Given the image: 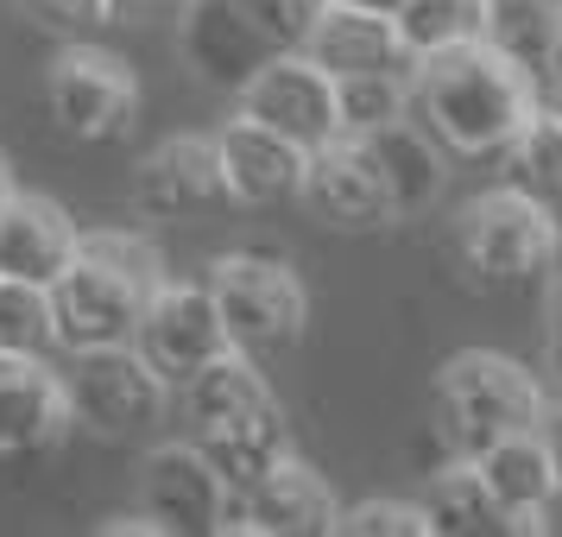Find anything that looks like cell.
Listing matches in <instances>:
<instances>
[{
    "label": "cell",
    "instance_id": "6da1fadb",
    "mask_svg": "<svg viewBox=\"0 0 562 537\" xmlns=\"http://www.w3.org/2000/svg\"><path fill=\"white\" fill-rule=\"evenodd\" d=\"M537 108V77L512 64L493 38H461L411 57V114L436 133L442 153L499 158Z\"/></svg>",
    "mask_w": 562,
    "mask_h": 537
},
{
    "label": "cell",
    "instance_id": "7a4b0ae2",
    "mask_svg": "<svg viewBox=\"0 0 562 537\" xmlns=\"http://www.w3.org/2000/svg\"><path fill=\"white\" fill-rule=\"evenodd\" d=\"M171 279L153 234L139 228H89L77 234V254L52 284L57 348H102L133 342L153 291Z\"/></svg>",
    "mask_w": 562,
    "mask_h": 537
},
{
    "label": "cell",
    "instance_id": "f35d334b",
    "mask_svg": "<svg viewBox=\"0 0 562 537\" xmlns=\"http://www.w3.org/2000/svg\"><path fill=\"white\" fill-rule=\"evenodd\" d=\"M550 108H557V121H562V82H557V96H550Z\"/></svg>",
    "mask_w": 562,
    "mask_h": 537
},
{
    "label": "cell",
    "instance_id": "30bf717a",
    "mask_svg": "<svg viewBox=\"0 0 562 537\" xmlns=\"http://www.w3.org/2000/svg\"><path fill=\"white\" fill-rule=\"evenodd\" d=\"M228 506V481L209 468L196 443H158L139 468V512L158 525V537H215Z\"/></svg>",
    "mask_w": 562,
    "mask_h": 537
},
{
    "label": "cell",
    "instance_id": "277c9868",
    "mask_svg": "<svg viewBox=\"0 0 562 537\" xmlns=\"http://www.w3.org/2000/svg\"><path fill=\"white\" fill-rule=\"evenodd\" d=\"M562 254V222L550 197H537L525 183H493L481 197H468L456 215V259L474 284L518 291L537 284Z\"/></svg>",
    "mask_w": 562,
    "mask_h": 537
},
{
    "label": "cell",
    "instance_id": "d590c367",
    "mask_svg": "<svg viewBox=\"0 0 562 537\" xmlns=\"http://www.w3.org/2000/svg\"><path fill=\"white\" fill-rule=\"evenodd\" d=\"M13 190H20V183H13V165H7V153H0V203H7Z\"/></svg>",
    "mask_w": 562,
    "mask_h": 537
},
{
    "label": "cell",
    "instance_id": "e0dca14e",
    "mask_svg": "<svg viewBox=\"0 0 562 537\" xmlns=\"http://www.w3.org/2000/svg\"><path fill=\"white\" fill-rule=\"evenodd\" d=\"M178 52L203 89L240 96L254 82V70L272 57V45L247 26V13L234 0H190L178 13Z\"/></svg>",
    "mask_w": 562,
    "mask_h": 537
},
{
    "label": "cell",
    "instance_id": "ba28073f",
    "mask_svg": "<svg viewBox=\"0 0 562 537\" xmlns=\"http://www.w3.org/2000/svg\"><path fill=\"white\" fill-rule=\"evenodd\" d=\"M133 348L153 360L158 373L171 385H183L196 367H209L215 355H228L234 335L222 323V304L209 284H183V279H165L153 291V304L133 329Z\"/></svg>",
    "mask_w": 562,
    "mask_h": 537
},
{
    "label": "cell",
    "instance_id": "f1b7e54d",
    "mask_svg": "<svg viewBox=\"0 0 562 537\" xmlns=\"http://www.w3.org/2000/svg\"><path fill=\"white\" fill-rule=\"evenodd\" d=\"M341 537H430V518L417 500H355L335 512Z\"/></svg>",
    "mask_w": 562,
    "mask_h": 537
},
{
    "label": "cell",
    "instance_id": "603a6c76",
    "mask_svg": "<svg viewBox=\"0 0 562 537\" xmlns=\"http://www.w3.org/2000/svg\"><path fill=\"white\" fill-rule=\"evenodd\" d=\"M417 506L430 518V537H506V518L493 506L486 481L474 474V461H442Z\"/></svg>",
    "mask_w": 562,
    "mask_h": 537
},
{
    "label": "cell",
    "instance_id": "7402d4cb",
    "mask_svg": "<svg viewBox=\"0 0 562 537\" xmlns=\"http://www.w3.org/2000/svg\"><path fill=\"white\" fill-rule=\"evenodd\" d=\"M178 392H183V411H190L196 430H203V424H222V417H240V411L272 405V385H266V373H259V360L247 355V348L215 355L209 367H196Z\"/></svg>",
    "mask_w": 562,
    "mask_h": 537
},
{
    "label": "cell",
    "instance_id": "7c38bea8",
    "mask_svg": "<svg viewBox=\"0 0 562 537\" xmlns=\"http://www.w3.org/2000/svg\"><path fill=\"white\" fill-rule=\"evenodd\" d=\"M335 512H341L335 486L291 449L240 493V518H222L215 537H329Z\"/></svg>",
    "mask_w": 562,
    "mask_h": 537
},
{
    "label": "cell",
    "instance_id": "d4e9b609",
    "mask_svg": "<svg viewBox=\"0 0 562 537\" xmlns=\"http://www.w3.org/2000/svg\"><path fill=\"white\" fill-rule=\"evenodd\" d=\"M335 114L341 133H373L411 114V64L405 70H360V77H335Z\"/></svg>",
    "mask_w": 562,
    "mask_h": 537
},
{
    "label": "cell",
    "instance_id": "1f68e13d",
    "mask_svg": "<svg viewBox=\"0 0 562 537\" xmlns=\"http://www.w3.org/2000/svg\"><path fill=\"white\" fill-rule=\"evenodd\" d=\"M190 0H108V13L114 20H127V26H153V20H178Z\"/></svg>",
    "mask_w": 562,
    "mask_h": 537
},
{
    "label": "cell",
    "instance_id": "ffe728a7",
    "mask_svg": "<svg viewBox=\"0 0 562 537\" xmlns=\"http://www.w3.org/2000/svg\"><path fill=\"white\" fill-rule=\"evenodd\" d=\"M190 443L203 449L209 468H215V474L228 481V493L240 500L272 461L291 456V424H284L279 399H272V405H259V411H240V417H222V424H203Z\"/></svg>",
    "mask_w": 562,
    "mask_h": 537
},
{
    "label": "cell",
    "instance_id": "4316f807",
    "mask_svg": "<svg viewBox=\"0 0 562 537\" xmlns=\"http://www.w3.org/2000/svg\"><path fill=\"white\" fill-rule=\"evenodd\" d=\"M52 348H57L52 284L0 279V355H52Z\"/></svg>",
    "mask_w": 562,
    "mask_h": 537
},
{
    "label": "cell",
    "instance_id": "8992f818",
    "mask_svg": "<svg viewBox=\"0 0 562 537\" xmlns=\"http://www.w3.org/2000/svg\"><path fill=\"white\" fill-rule=\"evenodd\" d=\"M45 108L64 139L114 146L139 121V77L127 57H114L95 38H77V45H57L52 70H45Z\"/></svg>",
    "mask_w": 562,
    "mask_h": 537
},
{
    "label": "cell",
    "instance_id": "8d00e7d4",
    "mask_svg": "<svg viewBox=\"0 0 562 537\" xmlns=\"http://www.w3.org/2000/svg\"><path fill=\"white\" fill-rule=\"evenodd\" d=\"M355 7H373V13H398L405 0H355Z\"/></svg>",
    "mask_w": 562,
    "mask_h": 537
},
{
    "label": "cell",
    "instance_id": "e575fe53",
    "mask_svg": "<svg viewBox=\"0 0 562 537\" xmlns=\"http://www.w3.org/2000/svg\"><path fill=\"white\" fill-rule=\"evenodd\" d=\"M102 537H158V525L146 518V512H127V518H108Z\"/></svg>",
    "mask_w": 562,
    "mask_h": 537
},
{
    "label": "cell",
    "instance_id": "83f0119b",
    "mask_svg": "<svg viewBox=\"0 0 562 537\" xmlns=\"http://www.w3.org/2000/svg\"><path fill=\"white\" fill-rule=\"evenodd\" d=\"M411 57L436 52V45H461V38H486V0H405L398 13Z\"/></svg>",
    "mask_w": 562,
    "mask_h": 537
},
{
    "label": "cell",
    "instance_id": "44dd1931",
    "mask_svg": "<svg viewBox=\"0 0 562 537\" xmlns=\"http://www.w3.org/2000/svg\"><path fill=\"white\" fill-rule=\"evenodd\" d=\"M367 139V153L380 165L385 190H392V209L398 215H417V209H430L442 197V146H436V133L424 121H392V127H373L360 133Z\"/></svg>",
    "mask_w": 562,
    "mask_h": 537
},
{
    "label": "cell",
    "instance_id": "ac0fdd59",
    "mask_svg": "<svg viewBox=\"0 0 562 537\" xmlns=\"http://www.w3.org/2000/svg\"><path fill=\"white\" fill-rule=\"evenodd\" d=\"M304 57L316 70H329V77H360V70H405L411 45L392 13H373V7H355V0H329L304 38Z\"/></svg>",
    "mask_w": 562,
    "mask_h": 537
},
{
    "label": "cell",
    "instance_id": "2e32d148",
    "mask_svg": "<svg viewBox=\"0 0 562 537\" xmlns=\"http://www.w3.org/2000/svg\"><path fill=\"white\" fill-rule=\"evenodd\" d=\"M474 474L486 481L493 506L506 518V537H543L550 532V512L562 500V481H557V461L543 449L537 430H518V436H499L493 449L474 456Z\"/></svg>",
    "mask_w": 562,
    "mask_h": 537
},
{
    "label": "cell",
    "instance_id": "52a82bcc",
    "mask_svg": "<svg viewBox=\"0 0 562 537\" xmlns=\"http://www.w3.org/2000/svg\"><path fill=\"white\" fill-rule=\"evenodd\" d=\"M57 373H64L70 424H82V430H95V436L146 430L158 411H165V399H171V380H165L133 342L64 348V367H57Z\"/></svg>",
    "mask_w": 562,
    "mask_h": 537
},
{
    "label": "cell",
    "instance_id": "ab89813d",
    "mask_svg": "<svg viewBox=\"0 0 562 537\" xmlns=\"http://www.w3.org/2000/svg\"><path fill=\"white\" fill-rule=\"evenodd\" d=\"M550 209H557V222H562V190H557V197H550Z\"/></svg>",
    "mask_w": 562,
    "mask_h": 537
},
{
    "label": "cell",
    "instance_id": "cb8c5ba5",
    "mask_svg": "<svg viewBox=\"0 0 562 537\" xmlns=\"http://www.w3.org/2000/svg\"><path fill=\"white\" fill-rule=\"evenodd\" d=\"M557 32H562V0H486V38L512 64H525L531 77H550Z\"/></svg>",
    "mask_w": 562,
    "mask_h": 537
},
{
    "label": "cell",
    "instance_id": "d6a6232c",
    "mask_svg": "<svg viewBox=\"0 0 562 537\" xmlns=\"http://www.w3.org/2000/svg\"><path fill=\"white\" fill-rule=\"evenodd\" d=\"M543 355H550V373L562 380V272L550 284V310H543Z\"/></svg>",
    "mask_w": 562,
    "mask_h": 537
},
{
    "label": "cell",
    "instance_id": "d6986e66",
    "mask_svg": "<svg viewBox=\"0 0 562 537\" xmlns=\"http://www.w3.org/2000/svg\"><path fill=\"white\" fill-rule=\"evenodd\" d=\"M77 222L70 209L52 197L13 190L0 203V279H26V284H57V272L77 254Z\"/></svg>",
    "mask_w": 562,
    "mask_h": 537
},
{
    "label": "cell",
    "instance_id": "74e56055",
    "mask_svg": "<svg viewBox=\"0 0 562 537\" xmlns=\"http://www.w3.org/2000/svg\"><path fill=\"white\" fill-rule=\"evenodd\" d=\"M550 77L562 82V32H557V57H550Z\"/></svg>",
    "mask_w": 562,
    "mask_h": 537
},
{
    "label": "cell",
    "instance_id": "5b68a950",
    "mask_svg": "<svg viewBox=\"0 0 562 537\" xmlns=\"http://www.w3.org/2000/svg\"><path fill=\"white\" fill-rule=\"evenodd\" d=\"M203 284L222 304L234 348L247 355H279L310 329V291L284 254H222L209 259Z\"/></svg>",
    "mask_w": 562,
    "mask_h": 537
},
{
    "label": "cell",
    "instance_id": "f546056e",
    "mask_svg": "<svg viewBox=\"0 0 562 537\" xmlns=\"http://www.w3.org/2000/svg\"><path fill=\"white\" fill-rule=\"evenodd\" d=\"M240 13H247V26L272 45V52H304L310 26H316V13L329 7V0H234Z\"/></svg>",
    "mask_w": 562,
    "mask_h": 537
},
{
    "label": "cell",
    "instance_id": "9a60e30c",
    "mask_svg": "<svg viewBox=\"0 0 562 537\" xmlns=\"http://www.w3.org/2000/svg\"><path fill=\"white\" fill-rule=\"evenodd\" d=\"M228 203L215 133H171L133 165V209L158 222H196L209 209Z\"/></svg>",
    "mask_w": 562,
    "mask_h": 537
},
{
    "label": "cell",
    "instance_id": "4dcf8cb0",
    "mask_svg": "<svg viewBox=\"0 0 562 537\" xmlns=\"http://www.w3.org/2000/svg\"><path fill=\"white\" fill-rule=\"evenodd\" d=\"M20 13H26L38 32H52L57 45L95 38V32L114 20V13H108V0H20Z\"/></svg>",
    "mask_w": 562,
    "mask_h": 537
},
{
    "label": "cell",
    "instance_id": "8fae6325",
    "mask_svg": "<svg viewBox=\"0 0 562 537\" xmlns=\"http://www.w3.org/2000/svg\"><path fill=\"white\" fill-rule=\"evenodd\" d=\"M304 203L316 222H329L341 234H380L398 222L392 209V190H385L380 165L367 153L360 133H335L310 153V171H304Z\"/></svg>",
    "mask_w": 562,
    "mask_h": 537
},
{
    "label": "cell",
    "instance_id": "484cf974",
    "mask_svg": "<svg viewBox=\"0 0 562 537\" xmlns=\"http://www.w3.org/2000/svg\"><path fill=\"white\" fill-rule=\"evenodd\" d=\"M499 158L512 165V183H525L537 197H557L562 190V121H557V108L537 102Z\"/></svg>",
    "mask_w": 562,
    "mask_h": 537
},
{
    "label": "cell",
    "instance_id": "4fadbf2b",
    "mask_svg": "<svg viewBox=\"0 0 562 537\" xmlns=\"http://www.w3.org/2000/svg\"><path fill=\"white\" fill-rule=\"evenodd\" d=\"M215 158H222V183H228L234 209H291L304 203V171L310 153L284 133L259 127L234 108V121L215 127Z\"/></svg>",
    "mask_w": 562,
    "mask_h": 537
},
{
    "label": "cell",
    "instance_id": "836d02e7",
    "mask_svg": "<svg viewBox=\"0 0 562 537\" xmlns=\"http://www.w3.org/2000/svg\"><path fill=\"white\" fill-rule=\"evenodd\" d=\"M537 436H543V449H550V461H557V481H562V405L557 399H550L543 417H537Z\"/></svg>",
    "mask_w": 562,
    "mask_h": 537
},
{
    "label": "cell",
    "instance_id": "9c48e42d",
    "mask_svg": "<svg viewBox=\"0 0 562 537\" xmlns=\"http://www.w3.org/2000/svg\"><path fill=\"white\" fill-rule=\"evenodd\" d=\"M234 108L259 121V127L297 139L304 153H316L323 139L341 133V114H335V77L316 70L304 52H272L266 64L254 70V82L234 96Z\"/></svg>",
    "mask_w": 562,
    "mask_h": 537
},
{
    "label": "cell",
    "instance_id": "5bb4252c",
    "mask_svg": "<svg viewBox=\"0 0 562 537\" xmlns=\"http://www.w3.org/2000/svg\"><path fill=\"white\" fill-rule=\"evenodd\" d=\"M70 436V399L52 355H0V468H26Z\"/></svg>",
    "mask_w": 562,
    "mask_h": 537
},
{
    "label": "cell",
    "instance_id": "3957f363",
    "mask_svg": "<svg viewBox=\"0 0 562 537\" xmlns=\"http://www.w3.org/2000/svg\"><path fill=\"white\" fill-rule=\"evenodd\" d=\"M550 392L537 385L525 360L499 348H461L436 367L430 380V443L442 461H474L499 436L537 430Z\"/></svg>",
    "mask_w": 562,
    "mask_h": 537
}]
</instances>
